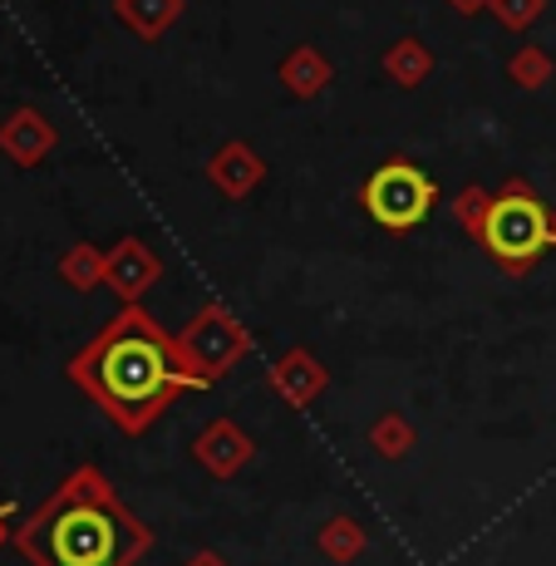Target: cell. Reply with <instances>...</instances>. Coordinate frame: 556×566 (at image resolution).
Returning a JSON list of instances; mask_svg holds the SVG:
<instances>
[{
    "instance_id": "277c9868",
    "label": "cell",
    "mask_w": 556,
    "mask_h": 566,
    "mask_svg": "<svg viewBox=\"0 0 556 566\" xmlns=\"http://www.w3.org/2000/svg\"><path fill=\"white\" fill-rule=\"evenodd\" d=\"M359 202H365V212L375 217L379 227H389V232H409V227H419L423 217L433 212L439 188H433V178L419 168V163L389 158L365 178Z\"/></svg>"
},
{
    "instance_id": "5b68a950",
    "label": "cell",
    "mask_w": 556,
    "mask_h": 566,
    "mask_svg": "<svg viewBox=\"0 0 556 566\" xmlns=\"http://www.w3.org/2000/svg\"><path fill=\"white\" fill-rule=\"evenodd\" d=\"M192 369L207 379V375H217L227 360H232L237 350H242V331L237 325H227L217 311H207L202 321H192Z\"/></svg>"
},
{
    "instance_id": "3957f363",
    "label": "cell",
    "mask_w": 556,
    "mask_h": 566,
    "mask_svg": "<svg viewBox=\"0 0 556 566\" xmlns=\"http://www.w3.org/2000/svg\"><path fill=\"white\" fill-rule=\"evenodd\" d=\"M468 222L478 227V242L487 247V256L503 261L507 271H527L537 256L556 252V217L542 198H532L527 188H507L487 202H468Z\"/></svg>"
},
{
    "instance_id": "7a4b0ae2",
    "label": "cell",
    "mask_w": 556,
    "mask_h": 566,
    "mask_svg": "<svg viewBox=\"0 0 556 566\" xmlns=\"http://www.w3.org/2000/svg\"><path fill=\"white\" fill-rule=\"evenodd\" d=\"M20 547L35 566H134L148 552V527L99 473H74L45 513L25 522Z\"/></svg>"
},
{
    "instance_id": "6da1fadb",
    "label": "cell",
    "mask_w": 556,
    "mask_h": 566,
    "mask_svg": "<svg viewBox=\"0 0 556 566\" xmlns=\"http://www.w3.org/2000/svg\"><path fill=\"white\" fill-rule=\"evenodd\" d=\"M74 379H80L104 405L108 419H118L124 429H144L178 389L202 385V375L188 369V360L172 350V340L144 311L118 315L99 340L74 360Z\"/></svg>"
},
{
    "instance_id": "8992f818",
    "label": "cell",
    "mask_w": 556,
    "mask_h": 566,
    "mask_svg": "<svg viewBox=\"0 0 556 566\" xmlns=\"http://www.w3.org/2000/svg\"><path fill=\"white\" fill-rule=\"evenodd\" d=\"M6 513H10V507H0V522H6Z\"/></svg>"
}]
</instances>
